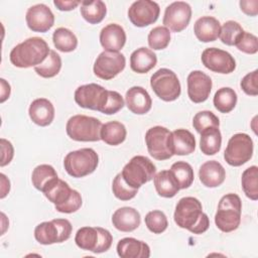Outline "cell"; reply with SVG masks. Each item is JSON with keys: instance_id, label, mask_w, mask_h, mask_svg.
<instances>
[{"instance_id": "obj_50", "label": "cell", "mask_w": 258, "mask_h": 258, "mask_svg": "<svg viewBox=\"0 0 258 258\" xmlns=\"http://www.w3.org/2000/svg\"><path fill=\"white\" fill-rule=\"evenodd\" d=\"M53 4L60 11H71V10H74L77 6H79L81 4V1H77V0H69V1L54 0Z\"/></svg>"}, {"instance_id": "obj_27", "label": "cell", "mask_w": 258, "mask_h": 258, "mask_svg": "<svg viewBox=\"0 0 258 258\" xmlns=\"http://www.w3.org/2000/svg\"><path fill=\"white\" fill-rule=\"evenodd\" d=\"M157 62V56L153 50L147 47H139L130 55V68L137 74H146Z\"/></svg>"}, {"instance_id": "obj_14", "label": "cell", "mask_w": 258, "mask_h": 258, "mask_svg": "<svg viewBox=\"0 0 258 258\" xmlns=\"http://www.w3.org/2000/svg\"><path fill=\"white\" fill-rule=\"evenodd\" d=\"M191 18V7L184 1L170 3L164 11L162 23L173 32H180L185 29Z\"/></svg>"}, {"instance_id": "obj_32", "label": "cell", "mask_w": 258, "mask_h": 258, "mask_svg": "<svg viewBox=\"0 0 258 258\" xmlns=\"http://www.w3.org/2000/svg\"><path fill=\"white\" fill-rule=\"evenodd\" d=\"M81 15L83 18L91 23L97 24L100 23L106 16L107 8L106 4L101 0H92V1H82L81 2Z\"/></svg>"}, {"instance_id": "obj_41", "label": "cell", "mask_w": 258, "mask_h": 258, "mask_svg": "<svg viewBox=\"0 0 258 258\" xmlns=\"http://www.w3.org/2000/svg\"><path fill=\"white\" fill-rule=\"evenodd\" d=\"M144 221L147 229L153 234L163 233L168 226V221L165 214L159 210L148 212Z\"/></svg>"}, {"instance_id": "obj_19", "label": "cell", "mask_w": 258, "mask_h": 258, "mask_svg": "<svg viewBox=\"0 0 258 258\" xmlns=\"http://www.w3.org/2000/svg\"><path fill=\"white\" fill-rule=\"evenodd\" d=\"M126 42L124 28L117 23H110L100 32V43L106 51L119 52Z\"/></svg>"}, {"instance_id": "obj_40", "label": "cell", "mask_w": 258, "mask_h": 258, "mask_svg": "<svg viewBox=\"0 0 258 258\" xmlns=\"http://www.w3.org/2000/svg\"><path fill=\"white\" fill-rule=\"evenodd\" d=\"M148 44L154 50L164 49L170 42V31L165 26H156L148 33Z\"/></svg>"}, {"instance_id": "obj_12", "label": "cell", "mask_w": 258, "mask_h": 258, "mask_svg": "<svg viewBox=\"0 0 258 258\" xmlns=\"http://www.w3.org/2000/svg\"><path fill=\"white\" fill-rule=\"evenodd\" d=\"M108 98L109 90L95 83L82 85L75 91V101L80 107L101 113L108 102Z\"/></svg>"}, {"instance_id": "obj_52", "label": "cell", "mask_w": 258, "mask_h": 258, "mask_svg": "<svg viewBox=\"0 0 258 258\" xmlns=\"http://www.w3.org/2000/svg\"><path fill=\"white\" fill-rule=\"evenodd\" d=\"M0 176H1V184H2L1 185V196H0V198L4 199L10 190V181L4 173H1Z\"/></svg>"}, {"instance_id": "obj_18", "label": "cell", "mask_w": 258, "mask_h": 258, "mask_svg": "<svg viewBox=\"0 0 258 258\" xmlns=\"http://www.w3.org/2000/svg\"><path fill=\"white\" fill-rule=\"evenodd\" d=\"M187 95L191 102L198 104L205 102L212 90V79L202 71H192L188 74L187 79Z\"/></svg>"}, {"instance_id": "obj_25", "label": "cell", "mask_w": 258, "mask_h": 258, "mask_svg": "<svg viewBox=\"0 0 258 258\" xmlns=\"http://www.w3.org/2000/svg\"><path fill=\"white\" fill-rule=\"evenodd\" d=\"M221 31L220 21L213 16H202L194 25V32L197 38L202 42L215 41Z\"/></svg>"}, {"instance_id": "obj_8", "label": "cell", "mask_w": 258, "mask_h": 258, "mask_svg": "<svg viewBox=\"0 0 258 258\" xmlns=\"http://www.w3.org/2000/svg\"><path fill=\"white\" fill-rule=\"evenodd\" d=\"M73 226L67 219H53L38 224L34 229L35 240L42 245H51L67 241L72 234Z\"/></svg>"}, {"instance_id": "obj_9", "label": "cell", "mask_w": 258, "mask_h": 258, "mask_svg": "<svg viewBox=\"0 0 258 258\" xmlns=\"http://www.w3.org/2000/svg\"><path fill=\"white\" fill-rule=\"evenodd\" d=\"M150 86L155 95L165 102H172L180 96L181 87L176 74L166 68L157 70L150 78Z\"/></svg>"}, {"instance_id": "obj_42", "label": "cell", "mask_w": 258, "mask_h": 258, "mask_svg": "<svg viewBox=\"0 0 258 258\" xmlns=\"http://www.w3.org/2000/svg\"><path fill=\"white\" fill-rule=\"evenodd\" d=\"M192 126L197 132L201 133L209 127H219L220 120L212 111H200L194 116Z\"/></svg>"}, {"instance_id": "obj_30", "label": "cell", "mask_w": 258, "mask_h": 258, "mask_svg": "<svg viewBox=\"0 0 258 258\" xmlns=\"http://www.w3.org/2000/svg\"><path fill=\"white\" fill-rule=\"evenodd\" d=\"M126 127L119 121H110L102 125L101 140L108 145L116 146L121 144L126 139Z\"/></svg>"}, {"instance_id": "obj_5", "label": "cell", "mask_w": 258, "mask_h": 258, "mask_svg": "<svg viewBox=\"0 0 258 258\" xmlns=\"http://www.w3.org/2000/svg\"><path fill=\"white\" fill-rule=\"evenodd\" d=\"M99 164V156L93 148H81L69 152L63 159V166L69 175L80 178L93 173Z\"/></svg>"}, {"instance_id": "obj_23", "label": "cell", "mask_w": 258, "mask_h": 258, "mask_svg": "<svg viewBox=\"0 0 258 258\" xmlns=\"http://www.w3.org/2000/svg\"><path fill=\"white\" fill-rule=\"evenodd\" d=\"M199 177L205 186L217 187L225 181L226 171L220 162L209 160L201 165L199 169Z\"/></svg>"}, {"instance_id": "obj_21", "label": "cell", "mask_w": 258, "mask_h": 258, "mask_svg": "<svg viewBox=\"0 0 258 258\" xmlns=\"http://www.w3.org/2000/svg\"><path fill=\"white\" fill-rule=\"evenodd\" d=\"M54 107L52 103L45 98H38L31 102L28 115L31 121L41 127L48 126L54 119Z\"/></svg>"}, {"instance_id": "obj_43", "label": "cell", "mask_w": 258, "mask_h": 258, "mask_svg": "<svg viewBox=\"0 0 258 258\" xmlns=\"http://www.w3.org/2000/svg\"><path fill=\"white\" fill-rule=\"evenodd\" d=\"M112 191L118 200H120V201H129V200L133 199L136 196L138 189L129 186L125 182V180L123 179V176L120 172L113 179Z\"/></svg>"}, {"instance_id": "obj_37", "label": "cell", "mask_w": 258, "mask_h": 258, "mask_svg": "<svg viewBox=\"0 0 258 258\" xmlns=\"http://www.w3.org/2000/svg\"><path fill=\"white\" fill-rule=\"evenodd\" d=\"M169 170L173 174L180 189L187 188L191 185L195 174L194 169L189 163L182 160L176 161L171 165Z\"/></svg>"}, {"instance_id": "obj_48", "label": "cell", "mask_w": 258, "mask_h": 258, "mask_svg": "<svg viewBox=\"0 0 258 258\" xmlns=\"http://www.w3.org/2000/svg\"><path fill=\"white\" fill-rule=\"evenodd\" d=\"M0 146H1V161H0V166L3 167L11 162L14 156V148L12 143L5 139L1 138L0 139Z\"/></svg>"}, {"instance_id": "obj_44", "label": "cell", "mask_w": 258, "mask_h": 258, "mask_svg": "<svg viewBox=\"0 0 258 258\" xmlns=\"http://www.w3.org/2000/svg\"><path fill=\"white\" fill-rule=\"evenodd\" d=\"M235 45L240 51L248 54H254L258 51V38L256 35L244 31Z\"/></svg>"}, {"instance_id": "obj_51", "label": "cell", "mask_w": 258, "mask_h": 258, "mask_svg": "<svg viewBox=\"0 0 258 258\" xmlns=\"http://www.w3.org/2000/svg\"><path fill=\"white\" fill-rule=\"evenodd\" d=\"M0 84H1V97H0V102L4 103L10 96V85L4 80V79H0Z\"/></svg>"}, {"instance_id": "obj_20", "label": "cell", "mask_w": 258, "mask_h": 258, "mask_svg": "<svg viewBox=\"0 0 258 258\" xmlns=\"http://www.w3.org/2000/svg\"><path fill=\"white\" fill-rule=\"evenodd\" d=\"M125 103L127 108L136 115H144L152 107L150 95L144 88L139 86H134L126 92Z\"/></svg>"}, {"instance_id": "obj_11", "label": "cell", "mask_w": 258, "mask_h": 258, "mask_svg": "<svg viewBox=\"0 0 258 258\" xmlns=\"http://www.w3.org/2000/svg\"><path fill=\"white\" fill-rule=\"evenodd\" d=\"M253 155V140L246 133L234 134L228 141L224 152L225 161L231 166H241Z\"/></svg>"}, {"instance_id": "obj_3", "label": "cell", "mask_w": 258, "mask_h": 258, "mask_svg": "<svg viewBox=\"0 0 258 258\" xmlns=\"http://www.w3.org/2000/svg\"><path fill=\"white\" fill-rule=\"evenodd\" d=\"M242 202L238 195L227 194L219 202L215 215V224L224 233H230L238 229L241 223Z\"/></svg>"}, {"instance_id": "obj_49", "label": "cell", "mask_w": 258, "mask_h": 258, "mask_svg": "<svg viewBox=\"0 0 258 258\" xmlns=\"http://www.w3.org/2000/svg\"><path fill=\"white\" fill-rule=\"evenodd\" d=\"M239 4L245 14L249 16H256L258 14V0H242Z\"/></svg>"}, {"instance_id": "obj_34", "label": "cell", "mask_w": 258, "mask_h": 258, "mask_svg": "<svg viewBox=\"0 0 258 258\" xmlns=\"http://www.w3.org/2000/svg\"><path fill=\"white\" fill-rule=\"evenodd\" d=\"M213 103L219 112L229 113L237 104V94L232 88L223 87L215 93Z\"/></svg>"}, {"instance_id": "obj_10", "label": "cell", "mask_w": 258, "mask_h": 258, "mask_svg": "<svg viewBox=\"0 0 258 258\" xmlns=\"http://www.w3.org/2000/svg\"><path fill=\"white\" fill-rule=\"evenodd\" d=\"M145 143L148 153L156 160H166L173 156L171 132L165 127L149 128L145 133Z\"/></svg>"}, {"instance_id": "obj_36", "label": "cell", "mask_w": 258, "mask_h": 258, "mask_svg": "<svg viewBox=\"0 0 258 258\" xmlns=\"http://www.w3.org/2000/svg\"><path fill=\"white\" fill-rule=\"evenodd\" d=\"M60 69H61V58L59 54L52 49H50L49 54L47 55V57L42 63L34 67L35 73L38 76L45 79L55 77L59 73Z\"/></svg>"}, {"instance_id": "obj_17", "label": "cell", "mask_w": 258, "mask_h": 258, "mask_svg": "<svg viewBox=\"0 0 258 258\" xmlns=\"http://www.w3.org/2000/svg\"><path fill=\"white\" fill-rule=\"evenodd\" d=\"M25 20L30 30L34 32H46L54 24V15L47 5L39 3L27 9Z\"/></svg>"}, {"instance_id": "obj_28", "label": "cell", "mask_w": 258, "mask_h": 258, "mask_svg": "<svg viewBox=\"0 0 258 258\" xmlns=\"http://www.w3.org/2000/svg\"><path fill=\"white\" fill-rule=\"evenodd\" d=\"M173 155H188L196 149V138L191 132L180 128L171 132Z\"/></svg>"}, {"instance_id": "obj_15", "label": "cell", "mask_w": 258, "mask_h": 258, "mask_svg": "<svg viewBox=\"0 0 258 258\" xmlns=\"http://www.w3.org/2000/svg\"><path fill=\"white\" fill-rule=\"evenodd\" d=\"M159 5L151 0H137L128 9V18L133 25L145 27L153 24L159 16Z\"/></svg>"}, {"instance_id": "obj_46", "label": "cell", "mask_w": 258, "mask_h": 258, "mask_svg": "<svg viewBox=\"0 0 258 258\" xmlns=\"http://www.w3.org/2000/svg\"><path fill=\"white\" fill-rule=\"evenodd\" d=\"M257 79H258V71L255 70L251 73H248L241 80L240 86L245 94H247L249 96H257L258 95Z\"/></svg>"}, {"instance_id": "obj_35", "label": "cell", "mask_w": 258, "mask_h": 258, "mask_svg": "<svg viewBox=\"0 0 258 258\" xmlns=\"http://www.w3.org/2000/svg\"><path fill=\"white\" fill-rule=\"evenodd\" d=\"M57 177V173L53 166L49 164H40L33 169L31 181L33 186L42 192V190Z\"/></svg>"}, {"instance_id": "obj_31", "label": "cell", "mask_w": 258, "mask_h": 258, "mask_svg": "<svg viewBox=\"0 0 258 258\" xmlns=\"http://www.w3.org/2000/svg\"><path fill=\"white\" fill-rule=\"evenodd\" d=\"M200 134V148L204 154L214 155L220 151L222 145V134L219 127H209Z\"/></svg>"}, {"instance_id": "obj_6", "label": "cell", "mask_w": 258, "mask_h": 258, "mask_svg": "<svg viewBox=\"0 0 258 258\" xmlns=\"http://www.w3.org/2000/svg\"><path fill=\"white\" fill-rule=\"evenodd\" d=\"M77 246L83 250L99 254L108 251L113 242L111 233L101 227H82L75 236Z\"/></svg>"}, {"instance_id": "obj_22", "label": "cell", "mask_w": 258, "mask_h": 258, "mask_svg": "<svg viewBox=\"0 0 258 258\" xmlns=\"http://www.w3.org/2000/svg\"><path fill=\"white\" fill-rule=\"evenodd\" d=\"M141 217L137 210L131 207H122L112 216L113 226L121 232H132L140 226Z\"/></svg>"}, {"instance_id": "obj_7", "label": "cell", "mask_w": 258, "mask_h": 258, "mask_svg": "<svg viewBox=\"0 0 258 258\" xmlns=\"http://www.w3.org/2000/svg\"><path fill=\"white\" fill-rule=\"evenodd\" d=\"M156 173V166L146 156L136 155L130 159L122 169V176L125 182L138 189L144 183L153 179Z\"/></svg>"}, {"instance_id": "obj_1", "label": "cell", "mask_w": 258, "mask_h": 258, "mask_svg": "<svg viewBox=\"0 0 258 258\" xmlns=\"http://www.w3.org/2000/svg\"><path fill=\"white\" fill-rule=\"evenodd\" d=\"M173 219L179 228L192 234H203L210 227L208 215L203 212L201 202L194 197H184L177 202Z\"/></svg>"}, {"instance_id": "obj_29", "label": "cell", "mask_w": 258, "mask_h": 258, "mask_svg": "<svg viewBox=\"0 0 258 258\" xmlns=\"http://www.w3.org/2000/svg\"><path fill=\"white\" fill-rule=\"evenodd\" d=\"M153 182L157 194L162 198H173L180 189L170 170L157 172L153 177Z\"/></svg>"}, {"instance_id": "obj_38", "label": "cell", "mask_w": 258, "mask_h": 258, "mask_svg": "<svg viewBox=\"0 0 258 258\" xmlns=\"http://www.w3.org/2000/svg\"><path fill=\"white\" fill-rule=\"evenodd\" d=\"M242 188L247 198L252 201L258 199V167L252 165L246 168L242 173L241 178Z\"/></svg>"}, {"instance_id": "obj_4", "label": "cell", "mask_w": 258, "mask_h": 258, "mask_svg": "<svg viewBox=\"0 0 258 258\" xmlns=\"http://www.w3.org/2000/svg\"><path fill=\"white\" fill-rule=\"evenodd\" d=\"M102 122L91 116H72L66 125L68 136L75 141L95 142L101 140Z\"/></svg>"}, {"instance_id": "obj_26", "label": "cell", "mask_w": 258, "mask_h": 258, "mask_svg": "<svg viewBox=\"0 0 258 258\" xmlns=\"http://www.w3.org/2000/svg\"><path fill=\"white\" fill-rule=\"evenodd\" d=\"M45 198L54 205V208H58L64 205L72 197L74 189L70 187L69 183L60 178H55L51 181L43 190Z\"/></svg>"}, {"instance_id": "obj_39", "label": "cell", "mask_w": 258, "mask_h": 258, "mask_svg": "<svg viewBox=\"0 0 258 258\" xmlns=\"http://www.w3.org/2000/svg\"><path fill=\"white\" fill-rule=\"evenodd\" d=\"M243 32H244V29L237 21L229 20V21H226L223 24V26H221L219 37L224 44L232 46L237 43V41L239 40Z\"/></svg>"}, {"instance_id": "obj_47", "label": "cell", "mask_w": 258, "mask_h": 258, "mask_svg": "<svg viewBox=\"0 0 258 258\" xmlns=\"http://www.w3.org/2000/svg\"><path fill=\"white\" fill-rule=\"evenodd\" d=\"M82 196L81 194L74 189V192L71 197V199L62 206L55 208V210L59 213H63V214H72L77 212L81 207H82Z\"/></svg>"}, {"instance_id": "obj_33", "label": "cell", "mask_w": 258, "mask_h": 258, "mask_svg": "<svg viewBox=\"0 0 258 258\" xmlns=\"http://www.w3.org/2000/svg\"><path fill=\"white\" fill-rule=\"evenodd\" d=\"M52 41L55 48L62 52L74 51L78 46V38L75 33L66 27H58L53 31Z\"/></svg>"}, {"instance_id": "obj_13", "label": "cell", "mask_w": 258, "mask_h": 258, "mask_svg": "<svg viewBox=\"0 0 258 258\" xmlns=\"http://www.w3.org/2000/svg\"><path fill=\"white\" fill-rule=\"evenodd\" d=\"M126 66V58L121 52L102 51L96 58L93 71L102 80H111L119 75Z\"/></svg>"}, {"instance_id": "obj_16", "label": "cell", "mask_w": 258, "mask_h": 258, "mask_svg": "<svg viewBox=\"0 0 258 258\" xmlns=\"http://www.w3.org/2000/svg\"><path fill=\"white\" fill-rule=\"evenodd\" d=\"M203 64L212 72L230 74L236 69V60L232 54L217 47L206 48L201 56Z\"/></svg>"}, {"instance_id": "obj_2", "label": "cell", "mask_w": 258, "mask_h": 258, "mask_svg": "<svg viewBox=\"0 0 258 258\" xmlns=\"http://www.w3.org/2000/svg\"><path fill=\"white\" fill-rule=\"evenodd\" d=\"M49 51V46L43 38L33 36L14 46L10 51L9 58L14 67L27 69L42 63Z\"/></svg>"}, {"instance_id": "obj_45", "label": "cell", "mask_w": 258, "mask_h": 258, "mask_svg": "<svg viewBox=\"0 0 258 258\" xmlns=\"http://www.w3.org/2000/svg\"><path fill=\"white\" fill-rule=\"evenodd\" d=\"M125 105L123 97L116 91H109V98L108 102L102 111L103 114L106 115H113L119 112Z\"/></svg>"}, {"instance_id": "obj_24", "label": "cell", "mask_w": 258, "mask_h": 258, "mask_svg": "<svg viewBox=\"0 0 258 258\" xmlns=\"http://www.w3.org/2000/svg\"><path fill=\"white\" fill-rule=\"evenodd\" d=\"M116 250L121 258H148L150 256L148 244L131 237L119 240Z\"/></svg>"}]
</instances>
